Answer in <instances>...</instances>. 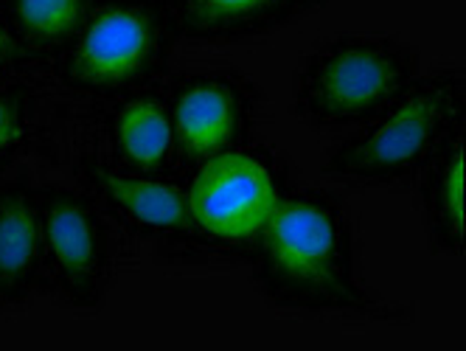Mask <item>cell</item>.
Returning <instances> with one entry per match:
<instances>
[{"label": "cell", "mask_w": 466, "mask_h": 351, "mask_svg": "<svg viewBox=\"0 0 466 351\" xmlns=\"http://www.w3.org/2000/svg\"><path fill=\"white\" fill-rule=\"evenodd\" d=\"M25 74H40L37 62L31 59V54L23 48L17 40L15 28L9 23V15L4 9V0H0V79L6 76H25Z\"/></svg>", "instance_id": "cell-15"}, {"label": "cell", "mask_w": 466, "mask_h": 351, "mask_svg": "<svg viewBox=\"0 0 466 351\" xmlns=\"http://www.w3.org/2000/svg\"><path fill=\"white\" fill-rule=\"evenodd\" d=\"M48 126V90L43 74L0 79V177L28 161Z\"/></svg>", "instance_id": "cell-13"}, {"label": "cell", "mask_w": 466, "mask_h": 351, "mask_svg": "<svg viewBox=\"0 0 466 351\" xmlns=\"http://www.w3.org/2000/svg\"><path fill=\"white\" fill-rule=\"evenodd\" d=\"M466 126V79L455 65L424 71L374 121L357 126L320 157V175L340 188L410 186L444 141Z\"/></svg>", "instance_id": "cell-3"}, {"label": "cell", "mask_w": 466, "mask_h": 351, "mask_svg": "<svg viewBox=\"0 0 466 351\" xmlns=\"http://www.w3.org/2000/svg\"><path fill=\"white\" fill-rule=\"evenodd\" d=\"M248 270L261 301L287 317L410 321L408 306L390 304L365 286L357 222L338 186H295L264 228Z\"/></svg>", "instance_id": "cell-1"}, {"label": "cell", "mask_w": 466, "mask_h": 351, "mask_svg": "<svg viewBox=\"0 0 466 351\" xmlns=\"http://www.w3.org/2000/svg\"><path fill=\"white\" fill-rule=\"evenodd\" d=\"M421 74V54L405 40L338 35L301 59L289 113L315 133H351L388 110Z\"/></svg>", "instance_id": "cell-4"}, {"label": "cell", "mask_w": 466, "mask_h": 351, "mask_svg": "<svg viewBox=\"0 0 466 351\" xmlns=\"http://www.w3.org/2000/svg\"><path fill=\"white\" fill-rule=\"evenodd\" d=\"M329 0H166L180 43L233 45L270 37Z\"/></svg>", "instance_id": "cell-11"}, {"label": "cell", "mask_w": 466, "mask_h": 351, "mask_svg": "<svg viewBox=\"0 0 466 351\" xmlns=\"http://www.w3.org/2000/svg\"><path fill=\"white\" fill-rule=\"evenodd\" d=\"M98 0H4V9L23 48L40 74L68 45Z\"/></svg>", "instance_id": "cell-14"}, {"label": "cell", "mask_w": 466, "mask_h": 351, "mask_svg": "<svg viewBox=\"0 0 466 351\" xmlns=\"http://www.w3.org/2000/svg\"><path fill=\"white\" fill-rule=\"evenodd\" d=\"M180 172L253 141L261 87L239 68H194L166 76Z\"/></svg>", "instance_id": "cell-8"}, {"label": "cell", "mask_w": 466, "mask_h": 351, "mask_svg": "<svg viewBox=\"0 0 466 351\" xmlns=\"http://www.w3.org/2000/svg\"><path fill=\"white\" fill-rule=\"evenodd\" d=\"M295 186L289 157L256 138L194 166L186 175L188 239L160 267H248L264 228Z\"/></svg>", "instance_id": "cell-2"}, {"label": "cell", "mask_w": 466, "mask_h": 351, "mask_svg": "<svg viewBox=\"0 0 466 351\" xmlns=\"http://www.w3.org/2000/svg\"><path fill=\"white\" fill-rule=\"evenodd\" d=\"M40 195V298L74 315H96L138 256L116 222L74 180H46Z\"/></svg>", "instance_id": "cell-6"}, {"label": "cell", "mask_w": 466, "mask_h": 351, "mask_svg": "<svg viewBox=\"0 0 466 351\" xmlns=\"http://www.w3.org/2000/svg\"><path fill=\"white\" fill-rule=\"evenodd\" d=\"M166 76L138 90L121 93L116 99L90 102L93 105L90 141L110 161L127 169H136L144 175H160V177H186L180 172Z\"/></svg>", "instance_id": "cell-9"}, {"label": "cell", "mask_w": 466, "mask_h": 351, "mask_svg": "<svg viewBox=\"0 0 466 351\" xmlns=\"http://www.w3.org/2000/svg\"><path fill=\"white\" fill-rule=\"evenodd\" d=\"M177 45L166 0H98L43 79L76 99L105 102L163 79Z\"/></svg>", "instance_id": "cell-5"}, {"label": "cell", "mask_w": 466, "mask_h": 351, "mask_svg": "<svg viewBox=\"0 0 466 351\" xmlns=\"http://www.w3.org/2000/svg\"><path fill=\"white\" fill-rule=\"evenodd\" d=\"M25 166L0 177V315L40 298V195Z\"/></svg>", "instance_id": "cell-10"}, {"label": "cell", "mask_w": 466, "mask_h": 351, "mask_svg": "<svg viewBox=\"0 0 466 351\" xmlns=\"http://www.w3.org/2000/svg\"><path fill=\"white\" fill-rule=\"evenodd\" d=\"M71 180L132 242L152 245L155 265L188 239L186 177L127 169L110 161L93 141H79L71 152Z\"/></svg>", "instance_id": "cell-7"}, {"label": "cell", "mask_w": 466, "mask_h": 351, "mask_svg": "<svg viewBox=\"0 0 466 351\" xmlns=\"http://www.w3.org/2000/svg\"><path fill=\"white\" fill-rule=\"evenodd\" d=\"M410 186H416L427 247L436 256L461 259L466 242V126L444 141Z\"/></svg>", "instance_id": "cell-12"}]
</instances>
